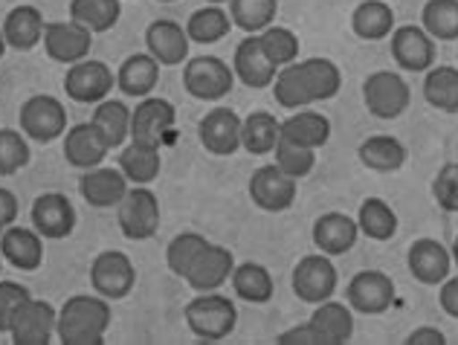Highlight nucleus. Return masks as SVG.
<instances>
[{
    "instance_id": "37998d69",
    "label": "nucleus",
    "mask_w": 458,
    "mask_h": 345,
    "mask_svg": "<svg viewBox=\"0 0 458 345\" xmlns=\"http://www.w3.org/2000/svg\"><path fill=\"white\" fill-rule=\"evenodd\" d=\"M273 97H276V102L282 105V108H291V111H299V108H308V105H313L296 62L279 67V73H276V79H273Z\"/></svg>"
},
{
    "instance_id": "c9c22d12",
    "label": "nucleus",
    "mask_w": 458,
    "mask_h": 345,
    "mask_svg": "<svg viewBox=\"0 0 458 345\" xmlns=\"http://www.w3.org/2000/svg\"><path fill=\"white\" fill-rule=\"evenodd\" d=\"M424 99L441 114H458V67L438 64L427 70Z\"/></svg>"
},
{
    "instance_id": "f257e3e1",
    "label": "nucleus",
    "mask_w": 458,
    "mask_h": 345,
    "mask_svg": "<svg viewBox=\"0 0 458 345\" xmlns=\"http://www.w3.org/2000/svg\"><path fill=\"white\" fill-rule=\"evenodd\" d=\"M111 299L99 293L70 296L58 311L55 337L64 345H102L111 328Z\"/></svg>"
},
{
    "instance_id": "aec40b11",
    "label": "nucleus",
    "mask_w": 458,
    "mask_h": 345,
    "mask_svg": "<svg viewBox=\"0 0 458 345\" xmlns=\"http://www.w3.org/2000/svg\"><path fill=\"white\" fill-rule=\"evenodd\" d=\"M128 177L123 169H111V165H96L88 169L79 181V192L88 200V206L93 209H114L123 204V198L128 192Z\"/></svg>"
},
{
    "instance_id": "e433bc0d",
    "label": "nucleus",
    "mask_w": 458,
    "mask_h": 345,
    "mask_svg": "<svg viewBox=\"0 0 458 345\" xmlns=\"http://www.w3.org/2000/svg\"><path fill=\"white\" fill-rule=\"evenodd\" d=\"M90 122L99 128V134L105 137L107 146H111V151L123 148L125 139H131V111H128V105L119 99H102L96 105Z\"/></svg>"
},
{
    "instance_id": "2eb2a0df",
    "label": "nucleus",
    "mask_w": 458,
    "mask_h": 345,
    "mask_svg": "<svg viewBox=\"0 0 458 345\" xmlns=\"http://www.w3.org/2000/svg\"><path fill=\"white\" fill-rule=\"evenodd\" d=\"M177 111L168 99L160 97H146L131 111V139L146 142V146H163L168 130L174 128Z\"/></svg>"
},
{
    "instance_id": "412c9836",
    "label": "nucleus",
    "mask_w": 458,
    "mask_h": 345,
    "mask_svg": "<svg viewBox=\"0 0 458 345\" xmlns=\"http://www.w3.org/2000/svg\"><path fill=\"white\" fill-rule=\"evenodd\" d=\"M189 35L172 18L151 21L146 29V46L148 53L160 62V67H177L189 62Z\"/></svg>"
},
{
    "instance_id": "8fccbe9b",
    "label": "nucleus",
    "mask_w": 458,
    "mask_h": 345,
    "mask_svg": "<svg viewBox=\"0 0 458 345\" xmlns=\"http://www.w3.org/2000/svg\"><path fill=\"white\" fill-rule=\"evenodd\" d=\"M432 198L444 212H458V163H444L436 181H432Z\"/></svg>"
},
{
    "instance_id": "4468645a",
    "label": "nucleus",
    "mask_w": 458,
    "mask_h": 345,
    "mask_svg": "<svg viewBox=\"0 0 458 345\" xmlns=\"http://www.w3.org/2000/svg\"><path fill=\"white\" fill-rule=\"evenodd\" d=\"M44 50L58 64H76L90 55L93 32L76 21H53L44 27Z\"/></svg>"
},
{
    "instance_id": "20e7f679",
    "label": "nucleus",
    "mask_w": 458,
    "mask_h": 345,
    "mask_svg": "<svg viewBox=\"0 0 458 345\" xmlns=\"http://www.w3.org/2000/svg\"><path fill=\"white\" fill-rule=\"evenodd\" d=\"M116 221L128 241H148L160 230V200L148 186H131L116 206Z\"/></svg>"
},
{
    "instance_id": "13d9d810",
    "label": "nucleus",
    "mask_w": 458,
    "mask_h": 345,
    "mask_svg": "<svg viewBox=\"0 0 458 345\" xmlns=\"http://www.w3.org/2000/svg\"><path fill=\"white\" fill-rule=\"evenodd\" d=\"M207 4H215V6H224V4H229V0H207Z\"/></svg>"
},
{
    "instance_id": "58836bf2",
    "label": "nucleus",
    "mask_w": 458,
    "mask_h": 345,
    "mask_svg": "<svg viewBox=\"0 0 458 345\" xmlns=\"http://www.w3.org/2000/svg\"><path fill=\"white\" fill-rule=\"evenodd\" d=\"M119 15H123L119 0H70V21L88 27L93 35L114 29Z\"/></svg>"
},
{
    "instance_id": "423d86ee",
    "label": "nucleus",
    "mask_w": 458,
    "mask_h": 345,
    "mask_svg": "<svg viewBox=\"0 0 458 345\" xmlns=\"http://www.w3.org/2000/svg\"><path fill=\"white\" fill-rule=\"evenodd\" d=\"M137 284V270L123 249H105L93 258L90 265V288L93 293L105 296V299L119 302L134 290Z\"/></svg>"
},
{
    "instance_id": "09e8293b",
    "label": "nucleus",
    "mask_w": 458,
    "mask_h": 345,
    "mask_svg": "<svg viewBox=\"0 0 458 345\" xmlns=\"http://www.w3.org/2000/svg\"><path fill=\"white\" fill-rule=\"evenodd\" d=\"M32 299V293L23 288L18 282H9V279H0V334H9L12 323L23 305Z\"/></svg>"
},
{
    "instance_id": "79ce46f5",
    "label": "nucleus",
    "mask_w": 458,
    "mask_h": 345,
    "mask_svg": "<svg viewBox=\"0 0 458 345\" xmlns=\"http://www.w3.org/2000/svg\"><path fill=\"white\" fill-rule=\"evenodd\" d=\"M420 27L436 41H458V0H427Z\"/></svg>"
},
{
    "instance_id": "f3484780",
    "label": "nucleus",
    "mask_w": 458,
    "mask_h": 345,
    "mask_svg": "<svg viewBox=\"0 0 458 345\" xmlns=\"http://www.w3.org/2000/svg\"><path fill=\"white\" fill-rule=\"evenodd\" d=\"M58 311L44 299H32L18 311L15 323L9 328V337L15 345H47L55 337Z\"/></svg>"
},
{
    "instance_id": "3c124183",
    "label": "nucleus",
    "mask_w": 458,
    "mask_h": 345,
    "mask_svg": "<svg viewBox=\"0 0 458 345\" xmlns=\"http://www.w3.org/2000/svg\"><path fill=\"white\" fill-rule=\"evenodd\" d=\"M276 342H279V345H322V340H319V334H317V328H313L310 323H305V325H293V328L282 331V334L276 337Z\"/></svg>"
},
{
    "instance_id": "4c0bfd02",
    "label": "nucleus",
    "mask_w": 458,
    "mask_h": 345,
    "mask_svg": "<svg viewBox=\"0 0 458 345\" xmlns=\"http://www.w3.org/2000/svg\"><path fill=\"white\" fill-rule=\"evenodd\" d=\"M229 29H233V18L215 4L195 9L186 21V35L195 44H218L221 38H226Z\"/></svg>"
},
{
    "instance_id": "49530a36",
    "label": "nucleus",
    "mask_w": 458,
    "mask_h": 345,
    "mask_svg": "<svg viewBox=\"0 0 458 345\" xmlns=\"http://www.w3.org/2000/svg\"><path fill=\"white\" fill-rule=\"evenodd\" d=\"M32 160L30 142L23 137V130L15 128H0V177L18 174L27 169Z\"/></svg>"
},
{
    "instance_id": "5701e85b",
    "label": "nucleus",
    "mask_w": 458,
    "mask_h": 345,
    "mask_svg": "<svg viewBox=\"0 0 458 345\" xmlns=\"http://www.w3.org/2000/svg\"><path fill=\"white\" fill-rule=\"evenodd\" d=\"M107 154H111V146H107L93 122H79L64 130V160L73 169H96V165H102Z\"/></svg>"
},
{
    "instance_id": "473e14b6",
    "label": "nucleus",
    "mask_w": 458,
    "mask_h": 345,
    "mask_svg": "<svg viewBox=\"0 0 458 345\" xmlns=\"http://www.w3.org/2000/svg\"><path fill=\"white\" fill-rule=\"evenodd\" d=\"M299 73L305 79V88L310 93V102H328L343 88V73L331 58H308V62H296Z\"/></svg>"
},
{
    "instance_id": "c85d7f7f",
    "label": "nucleus",
    "mask_w": 458,
    "mask_h": 345,
    "mask_svg": "<svg viewBox=\"0 0 458 345\" xmlns=\"http://www.w3.org/2000/svg\"><path fill=\"white\" fill-rule=\"evenodd\" d=\"M357 157H360V163H363L369 172L392 174L397 169H403V163H406V146L397 137L375 134V137H369V139L360 142Z\"/></svg>"
},
{
    "instance_id": "c03bdc74",
    "label": "nucleus",
    "mask_w": 458,
    "mask_h": 345,
    "mask_svg": "<svg viewBox=\"0 0 458 345\" xmlns=\"http://www.w3.org/2000/svg\"><path fill=\"white\" fill-rule=\"evenodd\" d=\"M209 241L200 232H180L174 235L165 247V265L174 273L177 279H186V273L195 265V258L200 256V249Z\"/></svg>"
},
{
    "instance_id": "a19ab883",
    "label": "nucleus",
    "mask_w": 458,
    "mask_h": 345,
    "mask_svg": "<svg viewBox=\"0 0 458 345\" xmlns=\"http://www.w3.org/2000/svg\"><path fill=\"white\" fill-rule=\"evenodd\" d=\"M279 15V0H229V18L233 27L247 35H259Z\"/></svg>"
},
{
    "instance_id": "bb28decb",
    "label": "nucleus",
    "mask_w": 458,
    "mask_h": 345,
    "mask_svg": "<svg viewBox=\"0 0 458 345\" xmlns=\"http://www.w3.org/2000/svg\"><path fill=\"white\" fill-rule=\"evenodd\" d=\"M308 323L317 328L322 345H345L354 337V311L352 305L325 299L317 305V311L310 314Z\"/></svg>"
},
{
    "instance_id": "dca6fc26",
    "label": "nucleus",
    "mask_w": 458,
    "mask_h": 345,
    "mask_svg": "<svg viewBox=\"0 0 458 345\" xmlns=\"http://www.w3.org/2000/svg\"><path fill=\"white\" fill-rule=\"evenodd\" d=\"M233 270H235L233 249L221 244H207L200 249V256L195 258L191 270L186 273V284L195 293L221 290L224 284L233 279Z\"/></svg>"
},
{
    "instance_id": "f03ea898",
    "label": "nucleus",
    "mask_w": 458,
    "mask_h": 345,
    "mask_svg": "<svg viewBox=\"0 0 458 345\" xmlns=\"http://www.w3.org/2000/svg\"><path fill=\"white\" fill-rule=\"evenodd\" d=\"M183 316H186V325H189L191 334H195L198 340H207V342L226 340L238 325L235 302L229 299V296L215 293V290L198 293L195 299L186 305Z\"/></svg>"
},
{
    "instance_id": "9d476101",
    "label": "nucleus",
    "mask_w": 458,
    "mask_h": 345,
    "mask_svg": "<svg viewBox=\"0 0 458 345\" xmlns=\"http://www.w3.org/2000/svg\"><path fill=\"white\" fill-rule=\"evenodd\" d=\"M114 85H116L114 70L105 62H93V58L90 62L81 58V62L70 64L64 76L67 97L79 105H99L102 99H107V93L114 90Z\"/></svg>"
},
{
    "instance_id": "052dcab7",
    "label": "nucleus",
    "mask_w": 458,
    "mask_h": 345,
    "mask_svg": "<svg viewBox=\"0 0 458 345\" xmlns=\"http://www.w3.org/2000/svg\"><path fill=\"white\" fill-rule=\"evenodd\" d=\"M0 273H4V256H0Z\"/></svg>"
},
{
    "instance_id": "393cba45",
    "label": "nucleus",
    "mask_w": 458,
    "mask_h": 345,
    "mask_svg": "<svg viewBox=\"0 0 458 345\" xmlns=\"http://www.w3.org/2000/svg\"><path fill=\"white\" fill-rule=\"evenodd\" d=\"M0 256L15 270H38L44 265V238L35 227H18L12 223L9 230L0 232Z\"/></svg>"
},
{
    "instance_id": "4be33fe9",
    "label": "nucleus",
    "mask_w": 458,
    "mask_h": 345,
    "mask_svg": "<svg viewBox=\"0 0 458 345\" xmlns=\"http://www.w3.org/2000/svg\"><path fill=\"white\" fill-rule=\"evenodd\" d=\"M233 70H235V79L241 81V85H247L250 90L270 88L276 73H279V67H276L270 58L264 55L259 35H250V38H244L235 46Z\"/></svg>"
},
{
    "instance_id": "c756f323",
    "label": "nucleus",
    "mask_w": 458,
    "mask_h": 345,
    "mask_svg": "<svg viewBox=\"0 0 458 345\" xmlns=\"http://www.w3.org/2000/svg\"><path fill=\"white\" fill-rule=\"evenodd\" d=\"M282 139L317 151L331 139V122L319 111H296L282 122Z\"/></svg>"
},
{
    "instance_id": "de8ad7c7",
    "label": "nucleus",
    "mask_w": 458,
    "mask_h": 345,
    "mask_svg": "<svg viewBox=\"0 0 458 345\" xmlns=\"http://www.w3.org/2000/svg\"><path fill=\"white\" fill-rule=\"evenodd\" d=\"M273 154H276V165H279L284 174L296 177V181L308 177L313 172V165H317V151L293 146V142H287V139H279V146L273 148Z\"/></svg>"
},
{
    "instance_id": "a18cd8bd",
    "label": "nucleus",
    "mask_w": 458,
    "mask_h": 345,
    "mask_svg": "<svg viewBox=\"0 0 458 345\" xmlns=\"http://www.w3.org/2000/svg\"><path fill=\"white\" fill-rule=\"evenodd\" d=\"M259 41H261L264 55H267L276 67L293 64L299 58V38H296V32L287 27H276V23H270L267 29L259 32Z\"/></svg>"
},
{
    "instance_id": "bf43d9fd",
    "label": "nucleus",
    "mask_w": 458,
    "mask_h": 345,
    "mask_svg": "<svg viewBox=\"0 0 458 345\" xmlns=\"http://www.w3.org/2000/svg\"><path fill=\"white\" fill-rule=\"evenodd\" d=\"M157 4H174V0H157Z\"/></svg>"
},
{
    "instance_id": "f8f14e48",
    "label": "nucleus",
    "mask_w": 458,
    "mask_h": 345,
    "mask_svg": "<svg viewBox=\"0 0 458 345\" xmlns=\"http://www.w3.org/2000/svg\"><path fill=\"white\" fill-rule=\"evenodd\" d=\"M296 177L284 174L279 165H261V169L250 177V200L261 212H284L293 206L296 200Z\"/></svg>"
},
{
    "instance_id": "ea45409f",
    "label": "nucleus",
    "mask_w": 458,
    "mask_h": 345,
    "mask_svg": "<svg viewBox=\"0 0 458 345\" xmlns=\"http://www.w3.org/2000/svg\"><path fill=\"white\" fill-rule=\"evenodd\" d=\"M357 227L371 241H392L397 232V215L386 200L366 198L357 212Z\"/></svg>"
},
{
    "instance_id": "ddd939ff",
    "label": "nucleus",
    "mask_w": 458,
    "mask_h": 345,
    "mask_svg": "<svg viewBox=\"0 0 458 345\" xmlns=\"http://www.w3.org/2000/svg\"><path fill=\"white\" fill-rule=\"evenodd\" d=\"M392 58L409 73H427L436 64V38L415 23L392 29Z\"/></svg>"
},
{
    "instance_id": "864d4df0",
    "label": "nucleus",
    "mask_w": 458,
    "mask_h": 345,
    "mask_svg": "<svg viewBox=\"0 0 458 345\" xmlns=\"http://www.w3.org/2000/svg\"><path fill=\"white\" fill-rule=\"evenodd\" d=\"M15 221H18V198H15V192H9V189L0 186V232L9 230Z\"/></svg>"
},
{
    "instance_id": "1a4fd4ad",
    "label": "nucleus",
    "mask_w": 458,
    "mask_h": 345,
    "mask_svg": "<svg viewBox=\"0 0 458 345\" xmlns=\"http://www.w3.org/2000/svg\"><path fill=\"white\" fill-rule=\"evenodd\" d=\"M336 284H340V276H336L331 256L325 253H310L299 258V265L293 267V293L308 305L331 299L336 293Z\"/></svg>"
},
{
    "instance_id": "72a5a7b5",
    "label": "nucleus",
    "mask_w": 458,
    "mask_h": 345,
    "mask_svg": "<svg viewBox=\"0 0 458 345\" xmlns=\"http://www.w3.org/2000/svg\"><path fill=\"white\" fill-rule=\"evenodd\" d=\"M352 29L363 41L389 38L394 29V9L386 0H363L352 15Z\"/></svg>"
},
{
    "instance_id": "6e6552de",
    "label": "nucleus",
    "mask_w": 458,
    "mask_h": 345,
    "mask_svg": "<svg viewBox=\"0 0 458 345\" xmlns=\"http://www.w3.org/2000/svg\"><path fill=\"white\" fill-rule=\"evenodd\" d=\"M345 302L352 305L354 314L363 316H380L394 302V282L383 270H360L352 276L345 288Z\"/></svg>"
},
{
    "instance_id": "4d7b16f0",
    "label": "nucleus",
    "mask_w": 458,
    "mask_h": 345,
    "mask_svg": "<svg viewBox=\"0 0 458 345\" xmlns=\"http://www.w3.org/2000/svg\"><path fill=\"white\" fill-rule=\"evenodd\" d=\"M453 265L458 267V238H455V244H453Z\"/></svg>"
},
{
    "instance_id": "6e6d98bb",
    "label": "nucleus",
    "mask_w": 458,
    "mask_h": 345,
    "mask_svg": "<svg viewBox=\"0 0 458 345\" xmlns=\"http://www.w3.org/2000/svg\"><path fill=\"white\" fill-rule=\"evenodd\" d=\"M6 50H9V44H6V38H4V29H0V58L6 55Z\"/></svg>"
},
{
    "instance_id": "f704fd0d",
    "label": "nucleus",
    "mask_w": 458,
    "mask_h": 345,
    "mask_svg": "<svg viewBox=\"0 0 458 345\" xmlns=\"http://www.w3.org/2000/svg\"><path fill=\"white\" fill-rule=\"evenodd\" d=\"M233 290L250 305H267L276 293V284L270 270L264 265H256V261H244V265H235L233 270Z\"/></svg>"
},
{
    "instance_id": "b1692460",
    "label": "nucleus",
    "mask_w": 458,
    "mask_h": 345,
    "mask_svg": "<svg viewBox=\"0 0 458 345\" xmlns=\"http://www.w3.org/2000/svg\"><path fill=\"white\" fill-rule=\"evenodd\" d=\"M360 227L354 218H348L345 212H325L317 221H313V247L325 256H345L348 249L357 244Z\"/></svg>"
},
{
    "instance_id": "7c9ffc66",
    "label": "nucleus",
    "mask_w": 458,
    "mask_h": 345,
    "mask_svg": "<svg viewBox=\"0 0 458 345\" xmlns=\"http://www.w3.org/2000/svg\"><path fill=\"white\" fill-rule=\"evenodd\" d=\"M119 169H123V174L128 177L131 186H151L157 177H160V169H163L160 148L131 139L123 148V154H119Z\"/></svg>"
},
{
    "instance_id": "603ef678",
    "label": "nucleus",
    "mask_w": 458,
    "mask_h": 345,
    "mask_svg": "<svg viewBox=\"0 0 458 345\" xmlns=\"http://www.w3.org/2000/svg\"><path fill=\"white\" fill-rule=\"evenodd\" d=\"M438 305H441V311L458 319V276L455 279H444L441 282V290H438Z\"/></svg>"
},
{
    "instance_id": "2f4dec72",
    "label": "nucleus",
    "mask_w": 458,
    "mask_h": 345,
    "mask_svg": "<svg viewBox=\"0 0 458 345\" xmlns=\"http://www.w3.org/2000/svg\"><path fill=\"white\" fill-rule=\"evenodd\" d=\"M282 139V122L267 111H252L241 119V148L250 154H273Z\"/></svg>"
},
{
    "instance_id": "5fc2aeb1",
    "label": "nucleus",
    "mask_w": 458,
    "mask_h": 345,
    "mask_svg": "<svg viewBox=\"0 0 458 345\" xmlns=\"http://www.w3.org/2000/svg\"><path fill=\"white\" fill-rule=\"evenodd\" d=\"M403 342H406V345H444V342H447V337H444V331H441V328L420 325V328H415L412 334H409Z\"/></svg>"
},
{
    "instance_id": "6ab92c4d",
    "label": "nucleus",
    "mask_w": 458,
    "mask_h": 345,
    "mask_svg": "<svg viewBox=\"0 0 458 345\" xmlns=\"http://www.w3.org/2000/svg\"><path fill=\"white\" fill-rule=\"evenodd\" d=\"M198 139L215 157H233L241 148V116L233 108H212L200 119Z\"/></svg>"
},
{
    "instance_id": "7ed1b4c3",
    "label": "nucleus",
    "mask_w": 458,
    "mask_h": 345,
    "mask_svg": "<svg viewBox=\"0 0 458 345\" xmlns=\"http://www.w3.org/2000/svg\"><path fill=\"white\" fill-rule=\"evenodd\" d=\"M183 88L200 102H221L235 88V70L218 55H198L183 64Z\"/></svg>"
},
{
    "instance_id": "39448f33",
    "label": "nucleus",
    "mask_w": 458,
    "mask_h": 345,
    "mask_svg": "<svg viewBox=\"0 0 458 345\" xmlns=\"http://www.w3.org/2000/svg\"><path fill=\"white\" fill-rule=\"evenodd\" d=\"M18 122H21L23 137L47 146V142H55L58 137H64L67 108L55 97H50V93H38V97H30L21 105Z\"/></svg>"
},
{
    "instance_id": "a211bd4d",
    "label": "nucleus",
    "mask_w": 458,
    "mask_h": 345,
    "mask_svg": "<svg viewBox=\"0 0 458 345\" xmlns=\"http://www.w3.org/2000/svg\"><path fill=\"white\" fill-rule=\"evenodd\" d=\"M406 267H409V273H412L415 282L436 288V284H441L450 276L453 253L441 241H436V238H418V241L409 244Z\"/></svg>"
},
{
    "instance_id": "cd10ccee",
    "label": "nucleus",
    "mask_w": 458,
    "mask_h": 345,
    "mask_svg": "<svg viewBox=\"0 0 458 345\" xmlns=\"http://www.w3.org/2000/svg\"><path fill=\"white\" fill-rule=\"evenodd\" d=\"M44 15L35 6H30V4H23V6H15L6 15V21H4V38H6V44L12 46V50H18V53H30V50H35V46L41 44V38H44Z\"/></svg>"
},
{
    "instance_id": "a878e982",
    "label": "nucleus",
    "mask_w": 458,
    "mask_h": 345,
    "mask_svg": "<svg viewBox=\"0 0 458 345\" xmlns=\"http://www.w3.org/2000/svg\"><path fill=\"white\" fill-rule=\"evenodd\" d=\"M157 81H160V62H157L151 53L128 55L116 70V88L123 90L125 97H134V99L151 97Z\"/></svg>"
},
{
    "instance_id": "0eeeda50",
    "label": "nucleus",
    "mask_w": 458,
    "mask_h": 345,
    "mask_svg": "<svg viewBox=\"0 0 458 345\" xmlns=\"http://www.w3.org/2000/svg\"><path fill=\"white\" fill-rule=\"evenodd\" d=\"M363 102L371 116L397 119L412 102V90L392 70H377V73L366 76L363 81Z\"/></svg>"
},
{
    "instance_id": "9b49d317",
    "label": "nucleus",
    "mask_w": 458,
    "mask_h": 345,
    "mask_svg": "<svg viewBox=\"0 0 458 345\" xmlns=\"http://www.w3.org/2000/svg\"><path fill=\"white\" fill-rule=\"evenodd\" d=\"M30 218L44 241H62V238L73 235L76 221H79L76 206L70 204V198L62 192H44L35 198Z\"/></svg>"
}]
</instances>
